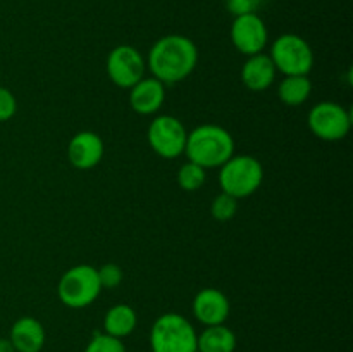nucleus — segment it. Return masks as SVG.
Wrapping results in <instances>:
<instances>
[{"label":"nucleus","instance_id":"14","mask_svg":"<svg viewBox=\"0 0 353 352\" xmlns=\"http://www.w3.org/2000/svg\"><path fill=\"white\" fill-rule=\"evenodd\" d=\"M9 340L16 352H40L47 340V333L37 317L23 316L10 326Z\"/></svg>","mask_w":353,"mask_h":352},{"label":"nucleus","instance_id":"16","mask_svg":"<svg viewBox=\"0 0 353 352\" xmlns=\"http://www.w3.org/2000/svg\"><path fill=\"white\" fill-rule=\"evenodd\" d=\"M137 324V311L128 304H116L107 311L105 317H103V333L123 340L133 333Z\"/></svg>","mask_w":353,"mask_h":352},{"label":"nucleus","instance_id":"4","mask_svg":"<svg viewBox=\"0 0 353 352\" xmlns=\"http://www.w3.org/2000/svg\"><path fill=\"white\" fill-rule=\"evenodd\" d=\"M264 168L254 155H233L219 168L221 190L234 199H245L259 190Z\"/></svg>","mask_w":353,"mask_h":352},{"label":"nucleus","instance_id":"12","mask_svg":"<svg viewBox=\"0 0 353 352\" xmlns=\"http://www.w3.org/2000/svg\"><path fill=\"white\" fill-rule=\"evenodd\" d=\"M105 145L100 135L93 131H79L71 138L68 145V157L69 162L76 169H92L102 161Z\"/></svg>","mask_w":353,"mask_h":352},{"label":"nucleus","instance_id":"17","mask_svg":"<svg viewBox=\"0 0 353 352\" xmlns=\"http://www.w3.org/2000/svg\"><path fill=\"white\" fill-rule=\"evenodd\" d=\"M236 335L226 324L205 326L196 337V352H234Z\"/></svg>","mask_w":353,"mask_h":352},{"label":"nucleus","instance_id":"18","mask_svg":"<svg viewBox=\"0 0 353 352\" xmlns=\"http://www.w3.org/2000/svg\"><path fill=\"white\" fill-rule=\"evenodd\" d=\"M312 93V81L309 76H285L278 86V97L290 107H299L309 100Z\"/></svg>","mask_w":353,"mask_h":352},{"label":"nucleus","instance_id":"21","mask_svg":"<svg viewBox=\"0 0 353 352\" xmlns=\"http://www.w3.org/2000/svg\"><path fill=\"white\" fill-rule=\"evenodd\" d=\"M85 352H126L123 340L103 331H95L90 342L86 344Z\"/></svg>","mask_w":353,"mask_h":352},{"label":"nucleus","instance_id":"5","mask_svg":"<svg viewBox=\"0 0 353 352\" xmlns=\"http://www.w3.org/2000/svg\"><path fill=\"white\" fill-rule=\"evenodd\" d=\"M102 292L97 268L90 264H78L69 268L57 283V295L64 306L71 309H83L95 302Z\"/></svg>","mask_w":353,"mask_h":352},{"label":"nucleus","instance_id":"1","mask_svg":"<svg viewBox=\"0 0 353 352\" xmlns=\"http://www.w3.org/2000/svg\"><path fill=\"white\" fill-rule=\"evenodd\" d=\"M199 62V48L185 35H165L152 45L147 66L152 76L164 85H174L188 78Z\"/></svg>","mask_w":353,"mask_h":352},{"label":"nucleus","instance_id":"7","mask_svg":"<svg viewBox=\"0 0 353 352\" xmlns=\"http://www.w3.org/2000/svg\"><path fill=\"white\" fill-rule=\"evenodd\" d=\"M186 137L188 131L185 124L178 117L169 114H161L155 117L147 131V140L152 150L164 159H176L185 154Z\"/></svg>","mask_w":353,"mask_h":352},{"label":"nucleus","instance_id":"25","mask_svg":"<svg viewBox=\"0 0 353 352\" xmlns=\"http://www.w3.org/2000/svg\"><path fill=\"white\" fill-rule=\"evenodd\" d=\"M0 352H16V351H14L12 344H10L9 337L0 338Z\"/></svg>","mask_w":353,"mask_h":352},{"label":"nucleus","instance_id":"6","mask_svg":"<svg viewBox=\"0 0 353 352\" xmlns=\"http://www.w3.org/2000/svg\"><path fill=\"white\" fill-rule=\"evenodd\" d=\"M271 57L276 71L285 76H307L314 68V52L305 38L285 33L271 45Z\"/></svg>","mask_w":353,"mask_h":352},{"label":"nucleus","instance_id":"19","mask_svg":"<svg viewBox=\"0 0 353 352\" xmlns=\"http://www.w3.org/2000/svg\"><path fill=\"white\" fill-rule=\"evenodd\" d=\"M205 183V169L195 162H185L178 171V185L185 192H196Z\"/></svg>","mask_w":353,"mask_h":352},{"label":"nucleus","instance_id":"13","mask_svg":"<svg viewBox=\"0 0 353 352\" xmlns=\"http://www.w3.org/2000/svg\"><path fill=\"white\" fill-rule=\"evenodd\" d=\"M165 100V85L157 78H141L137 85L130 88V106L134 113L141 116H150L159 113Z\"/></svg>","mask_w":353,"mask_h":352},{"label":"nucleus","instance_id":"8","mask_svg":"<svg viewBox=\"0 0 353 352\" xmlns=\"http://www.w3.org/2000/svg\"><path fill=\"white\" fill-rule=\"evenodd\" d=\"M310 131L326 141H338L348 135L352 128V114L336 102H319L310 109L307 117Z\"/></svg>","mask_w":353,"mask_h":352},{"label":"nucleus","instance_id":"22","mask_svg":"<svg viewBox=\"0 0 353 352\" xmlns=\"http://www.w3.org/2000/svg\"><path fill=\"white\" fill-rule=\"evenodd\" d=\"M97 273H99L102 289H116L123 282V269H121V266L114 264V262H107V264L100 266Z\"/></svg>","mask_w":353,"mask_h":352},{"label":"nucleus","instance_id":"23","mask_svg":"<svg viewBox=\"0 0 353 352\" xmlns=\"http://www.w3.org/2000/svg\"><path fill=\"white\" fill-rule=\"evenodd\" d=\"M17 110V100L6 86H0V123L12 119Z\"/></svg>","mask_w":353,"mask_h":352},{"label":"nucleus","instance_id":"11","mask_svg":"<svg viewBox=\"0 0 353 352\" xmlns=\"http://www.w3.org/2000/svg\"><path fill=\"white\" fill-rule=\"evenodd\" d=\"M230 299L217 289H203L193 299V316L203 326L224 324L230 316Z\"/></svg>","mask_w":353,"mask_h":352},{"label":"nucleus","instance_id":"20","mask_svg":"<svg viewBox=\"0 0 353 352\" xmlns=\"http://www.w3.org/2000/svg\"><path fill=\"white\" fill-rule=\"evenodd\" d=\"M238 213V199L228 195V193H219L210 204V214L216 221H230L236 216Z\"/></svg>","mask_w":353,"mask_h":352},{"label":"nucleus","instance_id":"3","mask_svg":"<svg viewBox=\"0 0 353 352\" xmlns=\"http://www.w3.org/2000/svg\"><path fill=\"white\" fill-rule=\"evenodd\" d=\"M196 330L179 313H165L150 328L152 352H196Z\"/></svg>","mask_w":353,"mask_h":352},{"label":"nucleus","instance_id":"9","mask_svg":"<svg viewBox=\"0 0 353 352\" xmlns=\"http://www.w3.org/2000/svg\"><path fill=\"white\" fill-rule=\"evenodd\" d=\"M143 55L138 48L131 45H117L109 52L105 61V71L110 81L119 88H128L137 85L141 78H145Z\"/></svg>","mask_w":353,"mask_h":352},{"label":"nucleus","instance_id":"2","mask_svg":"<svg viewBox=\"0 0 353 352\" xmlns=\"http://www.w3.org/2000/svg\"><path fill=\"white\" fill-rule=\"evenodd\" d=\"M185 154L190 162H195L203 169L221 168L234 155V140L226 128L200 124L186 137Z\"/></svg>","mask_w":353,"mask_h":352},{"label":"nucleus","instance_id":"24","mask_svg":"<svg viewBox=\"0 0 353 352\" xmlns=\"http://www.w3.org/2000/svg\"><path fill=\"white\" fill-rule=\"evenodd\" d=\"M262 3H264V0H226L228 10H230L233 16L257 12V9Z\"/></svg>","mask_w":353,"mask_h":352},{"label":"nucleus","instance_id":"10","mask_svg":"<svg viewBox=\"0 0 353 352\" xmlns=\"http://www.w3.org/2000/svg\"><path fill=\"white\" fill-rule=\"evenodd\" d=\"M234 48L243 55H255L268 47L269 33L264 19L257 12L234 16L230 30Z\"/></svg>","mask_w":353,"mask_h":352},{"label":"nucleus","instance_id":"15","mask_svg":"<svg viewBox=\"0 0 353 352\" xmlns=\"http://www.w3.org/2000/svg\"><path fill=\"white\" fill-rule=\"evenodd\" d=\"M276 68L272 64L269 54H255L248 55L241 68V81L252 92H264L272 85L276 78Z\"/></svg>","mask_w":353,"mask_h":352}]
</instances>
